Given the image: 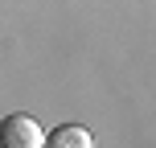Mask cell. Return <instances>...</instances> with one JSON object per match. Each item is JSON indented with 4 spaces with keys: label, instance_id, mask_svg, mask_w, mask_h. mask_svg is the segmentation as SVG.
Returning <instances> with one entry per match:
<instances>
[{
    "label": "cell",
    "instance_id": "cell-1",
    "mask_svg": "<svg viewBox=\"0 0 156 148\" xmlns=\"http://www.w3.org/2000/svg\"><path fill=\"white\" fill-rule=\"evenodd\" d=\"M41 140H45L41 124L25 111H12L0 119V148H41Z\"/></svg>",
    "mask_w": 156,
    "mask_h": 148
},
{
    "label": "cell",
    "instance_id": "cell-2",
    "mask_svg": "<svg viewBox=\"0 0 156 148\" xmlns=\"http://www.w3.org/2000/svg\"><path fill=\"white\" fill-rule=\"evenodd\" d=\"M41 148H94V140L82 124H62L41 140Z\"/></svg>",
    "mask_w": 156,
    "mask_h": 148
}]
</instances>
